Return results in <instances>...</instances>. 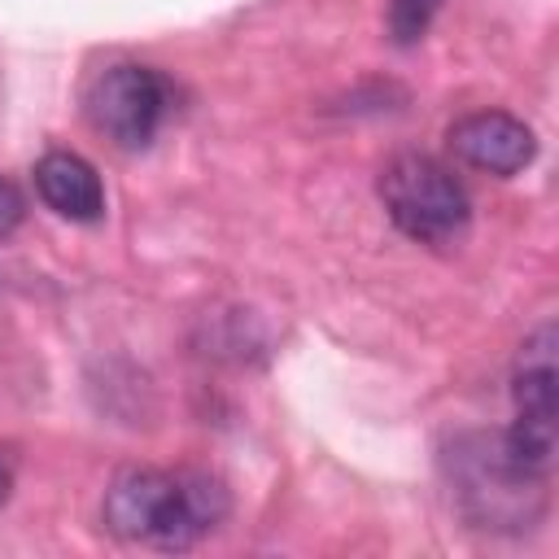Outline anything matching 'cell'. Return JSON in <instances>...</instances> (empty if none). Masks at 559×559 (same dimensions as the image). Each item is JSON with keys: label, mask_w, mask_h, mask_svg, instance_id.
Wrapping results in <instances>:
<instances>
[{"label": "cell", "mask_w": 559, "mask_h": 559, "mask_svg": "<svg viewBox=\"0 0 559 559\" xmlns=\"http://www.w3.org/2000/svg\"><path fill=\"white\" fill-rule=\"evenodd\" d=\"M227 515V493L205 472L127 467L105 489V524L114 537L157 550H188Z\"/></svg>", "instance_id": "6da1fadb"}, {"label": "cell", "mask_w": 559, "mask_h": 559, "mask_svg": "<svg viewBox=\"0 0 559 559\" xmlns=\"http://www.w3.org/2000/svg\"><path fill=\"white\" fill-rule=\"evenodd\" d=\"M380 201L389 218L419 245H454L472 223L467 188L454 170L428 153H402L380 175Z\"/></svg>", "instance_id": "7a4b0ae2"}, {"label": "cell", "mask_w": 559, "mask_h": 559, "mask_svg": "<svg viewBox=\"0 0 559 559\" xmlns=\"http://www.w3.org/2000/svg\"><path fill=\"white\" fill-rule=\"evenodd\" d=\"M166 100H170L166 79L157 70L118 61L87 83L83 109H87V122L118 148H144L166 118Z\"/></svg>", "instance_id": "3957f363"}, {"label": "cell", "mask_w": 559, "mask_h": 559, "mask_svg": "<svg viewBox=\"0 0 559 559\" xmlns=\"http://www.w3.org/2000/svg\"><path fill=\"white\" fill-rule=\"evenodd\" d=\"M555 323H542L524 345H520V362H515V424L511 432H502L507 450L550 476L555 463Z\"/></svg>", "instance_id": "277c9868"}, {"label": "cell", "mask_w": 559, "mask_h": 559, "mask_svg": "<svg viewBox=\"0 0 559 559\" xmlns=\"http://www.w3.org/2000/svg\"><path fill=\"white\" fill-rule=\"evenodd\" d=\"M480 450L463 454L467 463V480H463V498L472 502L476 520L489 524H528L542 511V493H546V476L524 467L502 437H480Z\"/></svg>", "instance_id": "5b68a950"}, {"label": "cell", "mask_w": 559, "mask_h": 559, "mask_svg": "<svg viewBox=\"0 0 559 559\" xmlns=\"http://www.w3.org/2000/svg\"><path fill=\"white\" fill-rule=\"evenodd\" d=\"M450 144L472 170H485V175H515L537 153L528 122H520L515 114H502V109L467 114L463 122L450 127Z\"/></svg>", "instance_id": "8992f818"}, {"label": "cell", "mask_w": 559, "mask_h": 559, "mask_svg": "<svg viewBox=\"0 0 559 559\" xmlns=\"http://www.w3.org/2000/svg\"><path fill=\"white\" fill-rule=\"evenodd\" d=\"M35 188L48 210H57L70 223H96L105 214V188L87 157L52 148L35 162Z\"/></svg>", "instance_id": "52a82bcc"}, {"label": "cell", "mask_w": 559, "mask_h": 559, "mask_svg": "<svg viewBox=\"0 0 559 559\" xmlns=\"http://www.w3.org/2000/svg\"><path fill=\"white\" fill-rule=\"evenodd\" d=\"M441 0H389V31L397 44H415L437 17Z\"/></svg>", "instance_id": "ba28073f"}, {"label": "cell", "mask_w": 559, "mask_h": 559, "mask_svg": "<svg viewBox=\"0 0 559 559\" xmlns=\"http://www.w3.org/2000/svg\"><path fill=\"white\" fill-rule=\"evenodd\" d=\"M22 214H26V201H22L17 183L0 175V236H9V231L22 223Z\"/></svg>", "instance_id": "9c48e42d"}, {"label": "cell", "mask_w": 559, "mask_h": 559, "mask_svg": "<svg viewBox=\"0 0 559 559\" xmlns=\"http://www.w3.org/2000/svg\"><path fill=\"white\" fill-rule=\"evenodd\" d=\"M9 489H13V472H9V463L0 459V507H4V498H9Z\"/></svg>", "instance_id": "30bf717a"}]
</instances>
